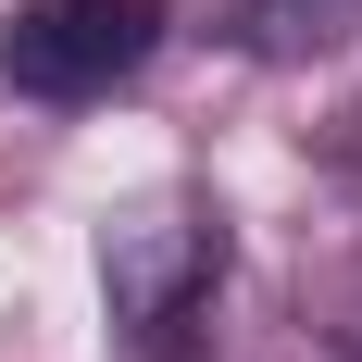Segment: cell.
I'll list each match as a JSON object with an SVG mask.
<instances>
[{
    "label": "cell",
    "mask_w": 362,
    "mask_h": 362,
    "mask_svg": "<svg viewBox=\"0 0 362 362\" xmlns=\"http://www.w3.org/2000/svg\"><path fill=\"white\" fill-rule=\"evenodd\" d=\"M225 275V225L187 213V200H138V213L100 225V288H112V325L138 337H175Z\"/></svg>",
    "instance_id": "6da1fadb"
},
{
    "label": "cell",
    "mask_w": 362,
    "mask_h": 362,
    "mask_svg": "<svg viewBox=\"0 0 362 362\" xmlns=\"http://www.w3.org/2000/svg\"><path fill=\"white\" fill-rule=\"evenodd\" d=\"M150 37H163V0H25L13 37H0V63L37 100H88V88H112L138 63Z\"/></svg>",
    "instance_id": "7a4b0ae2"
},
{
    "label": "cell",
    "mask_w": 362,
    "mask_h": 362,
    "mask_svg": "<svg viewBox=\"0 0 362 362\" xmlns=\"http://www.w3.org/2000/svg\"><path fill=\"white\" fill-rule=\"evenodd\" d=\"M250 25L275 63H300V50H337V37L362 25V0H250Z\"/></svg>",
    "instance_id": "3957f363"
}]
</instances>
